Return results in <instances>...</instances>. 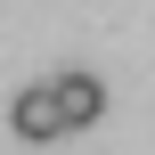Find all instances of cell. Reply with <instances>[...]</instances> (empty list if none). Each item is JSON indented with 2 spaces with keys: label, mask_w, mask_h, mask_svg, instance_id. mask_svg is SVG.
<instances>
[{
  "label": "cell",
  "mask_w": 155,
  "mask_h": 155,
  "mask_svg": "<svg viewBox=\"0 0 155 155\" xmlns=\"http://www.w3.org/2000/svg\"><path fill=\"white\" fill-rule=\"evenodd\" d=\"M49 90H57L65 131H82V123H98V114H106V82H98V74H57Z\"/></svg>",
  "instance_id": "obj_2"
},
{
  "label": "cell",
  "mask_w": 155,
  "mask_h": 155,
  "mask_svg": "<svg viewBox=\"0 0 155 155\" xmlns=\"http://www.w3.org/2000/svg\"><path fill=\"white\" fill-rule=\"evenodd\" d=\"M8 131H16V139H33V147L65 139V114H57V90H49V82L16 90V106H8Z\"/></svg>",
  "instance_id": "obj_1"
}]
</instances>
